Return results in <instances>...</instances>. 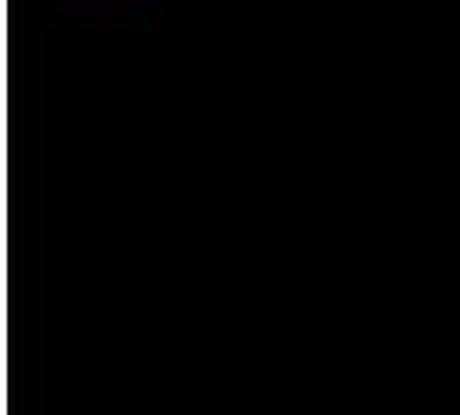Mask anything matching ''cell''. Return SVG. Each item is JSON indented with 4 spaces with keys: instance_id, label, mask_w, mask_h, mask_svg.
<instances>
[{
    "instance_id": "cell-1",
    "label": "cell",
    "mask_w": 460,
    "mask_h": 415,
    "mask_svg": "<svg viewBox=\"0 0 460 415\" xmlns=\"http://www.w3.org/2000/svg\"><path fill=\"white\" fill-rule=\"evenodd\" d=\"M31 4L39 11L52 14V18L108 24V22H121V18H132V14L156 11L166 0H31Z\"/></svg>"
}]
</instances>
